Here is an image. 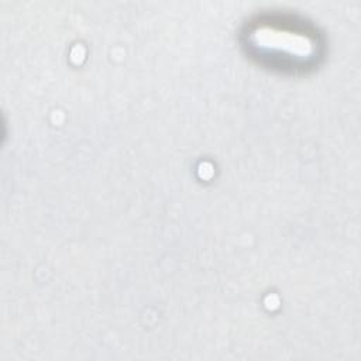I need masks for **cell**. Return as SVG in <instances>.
I'll list each match as a JSON object with an SVG mask.
<instances>
[{"mask_svg": "<svg viewBox=\"0 0 361 361\" xmlns=\"http://www.w3.org/2000/svg\"><path fill=\"white\" fill-rule=\"evenodd\" d=\"M250 45L264 58L289 62L296 66L306 63L316 55V42L313 34L303 30H292L290 25L264 24L258 25L250 34Z\"/></svg>", "mask_w": 361, "mask_h": 361, "instance_id": "obj_1", "label": "cell"}]
</instances>
